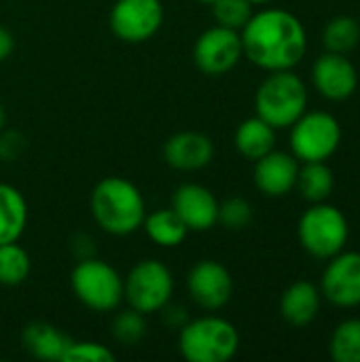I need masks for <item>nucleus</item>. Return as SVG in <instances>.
I'll return each instance as SVG.
<instances>
[{
  "label": "nucleus",
  "mask_w": 360,
  "mask_h": 362,
  "mask_svg": "<svg viewBox=\"0 0 360 362\" xmlns=\"http://www.w3.org/2000/svg\"><path fill=\"white\" fill-rule=\"evenodd\" d=\"M329 356L335 362H360V318H346L333 329Z\"/></svg>",
  "instance_id": "obj_24"
},
{
  "label": "nucleus",
  "mask_w": 360,
  "mask_h": 362,
  "mask_svg": "<svg viewBox=\"0 0 360 362\" xmlns=\"http://www.w3.org/2000/svg\"><path fill=\"white\" fill-rule=\"evenodd\" d=\"M117 356L108 346L98 341H70L62 362H115Z\"/></svg>",
  "instance_id": "obj_29"
},
{
  "label": "nucleus",
  "mask_w": 360,
  "mask_h": 362,
  "mask_svg": "<svg viewBox=\"0 0 360 362\" xmlns=\"http://www.w3.org/2000/svg\"><path fill=\"white\" fill-rule=\"evenodd\" d=\"M252 6H261V4H269V2H274V0H248Z\"/></svg>",
  "instance_id": "obj_34"
},
{
  "label": "nucleus",
  "mask_w": 360,
  "mask_h": 362,
  "mask_svg": "<svg viewBox=\"0 0 360 362\" xmlns=\"http://www.w3.org/2000/svg\"><path fill=\"white\" fill-rule=\"evenodd\" d=\"M142 229L146 238L161 248H176L189 235L187 225L172 208H159L151 214L146 212L142 221Z\"/></svg>",
  "instance_id": "obj_21"
},
{
  "label": "nucleus",
  "mask_w": 360,
  "mask_h": 362,
  "mask_svg": "<svg viewBox=\"0 0 360 362\" xmlns=\"http://www.w3.org/2000/svg\"><path fill=\"white\" fill-rule=\"evenodd\" d=\"M6 127V110H4V106L0 104V132Z\"/></svg>",
  "instance_id": "obj_33"
},
{
  "label": "nucleus",
  "mask_w": 360,
  "mask_h": 362,
  "mask_svg": "<svg viewBox=\"0 0 360 362\" xmlns=\"http://www.w3.org/2000/svg\"><path fill=\"white\" fill-rule=\"evenodd\" d=\"M91 216L95 225L117 238H125L142 229L146 216V202L142 191L123 176L102 178L89 197Z\"/></svg>",
  "instance_id": "obj_2"
},
{
  "label": "nucleus",
  "mask_w": 360,
  "mask_h": 362,
  "mask_svg": "<svg viewBox=\"0 0 360 362\" xmlns=\"http://www.w3.org/2000/svg\"><path fill=\"white\" fill-rule=\"evenodd\" d=\"M108 23L119 40L127 45L146 42L163 25V4L161 0H117Z\"/></svg>",
  "instance_id": "obj_9"
},
{
  "label": "nucleus",
  "mask_w": 360,
  "mask_h": 362,
  "mask_svg": "<svg viewBox=\"0 0 360 362\" xmlns=\"http://www.w3.org/2000/svg\"><path fill=\"white\" fill-rule=\"evenodd\" d=\"M359 23H360V13H359Z\"/></svg>",
  "instance_id": "obj_36"
},
{
  "label": "nucleus",
  "mask_w": 360,
  "mask_h": 362,
  "mask_svg": "<svg viewBox=\"0 0 360 362\" xmlns=\"http://www.w3.org/2000/svg\"><path fill=\"white\" fill-rule=\"evenodd\" d=\"M28 225V204L19 189L0 182V244L19 242Z\"/></svg>",
  "instance_id": "obj_20"
},
{
  "label": "nucleus",
  "mask_w": 360,
  "mask_h": 362,
  "mask_svg": "<svg viewBox=\"0 0 360 362\" xmlns=\"http://www.w3.org/2000/svg\"><path fill=\"white\" fill-rule=\"evenodd\" d=\"M161 314H163V322H166L170 329H180V327H185V322L189 320L187 310H185L182 305H178V303H172V301L161 310Z\"/></svg>",
  "instance_id": "obj_31"
},
{
  "label": "nucleus",
  "mask_w": 360,
  "mask_h": 362,
  "mask_svg": "<svg viewBox=\"0 0 360 362\" xmlns=\"http://www.w3.org/2000/svg\"><path fill=\"white\" fill-rule=\"evenodd\" d=\"M13 51H15V38L6 28L0 25V62L8 59Z\"/></svg>",
  "instance_id": "obj_32"
},
{
  "label": "nucleus",
  "mask_w": 360,
  "mask_h": 362,
  "mask_svg": "<svg viewBox=\"0 0 360 362\" xmlns=\"http://www.w3.org/2000/svg\"><path fill=\"white\" fill-rule=\"evenodd\" d=\"M187 291L191 301L199 310L219 312L233 297V278L223 263L214 259H204L189 269Z\"/></svg>",
  "instance_id": "obj_12"
},
{
  "label": "nucleus",
  "mask_w": 360,
  "mask_h": 362,
  "mask_svg": "<svg viewBox=\"0 0 360 362\" xmlns=\"http://www.w3.org/2000/svg\"><path fill=\"white\" fill-rule=\"evenodd\" d=\"M299 165L301 163L297 161L293 153H284L276 148L269 151L267 155L255 161L252 180H255L257 191L272 199L286 197L297 187Z\"/></svg>",
  "instance_id": "obj_15"
},
{
  "label": "nucleus",
  "mask_w": 360,
  "mask_h": 362,
  "mask_svg": "<svg viewBox=\"0 0 360 362\" xmlns=\"http://www.w3.org/2000/svg\"><path fill=\"white\" fill-rule=\"evenodd\" d=\"M32 272V261L25 248L17 242L0 244V284L2 286H19L28 280Z\"/></svg>",
  "instance_id": "obj_25"
},
{
  "label": "nucleus",
  "mask_w": 360,
  "mask_h": 362,
  "mask_svg": "<svg viewBox=\"0 0 360 362\" xmlns=\"http://www.w3.org/2000/svg\"><path fill=\"white\" fill-rule=\"evenodd\" d=\"M233 144L244 159L255 163L257 159L276 148V129L257 115L248 117L238 125L233 134Z\"/></svg>",
  "instance_id": "obj_19"
},
{
  "label": "nucleus",
  "mask_w": 360,
  "mask_h": 362,
  "mask_svg": "<svg viewBox=\"0 0 360 362\" xmlns=\"http://www.w3.org/2000/svg\"><path fill=\"white\" fill-rule=\"evenodd\" d=\"M146 316L127 308V310H121L115 320H112V339L119 344V346H125V348H134L138 346L144 335H146Z\"/></svg>",
  "instance_id": "obj_26"
},
{
  "label": "nucleus",
  "mask_w": 360,
  "mask_h": 362,
  "mask_svg": "<svg viewBox=\"0 0 360 362\" xmlns=\"http://www.w3.org/2000/svg\"><path fill=\"white\" fill-rule=\"evenodd\" d=\"M297 240L312 259L329 261L342 252L350 240L348 216L333 204H310V208L299 216Z\"/></svg>",
  "instance_id": "obj_5"
},
{
  "label": "nucleus",
  "mask_w": 360,
  "mask_h": 362,
  "mask_svg": "<svg viewBox=\"0 0 360 362\" xmlns=\"http://www.w3.org/2000/svg\"><path fill=\"white\" fill-rule=\"evenodd\" d=\"M310 93L308 85L295 70L269 72L255 93V115L269 123L276 132L289 129L306 110Z\"/></svg>",
  "instance_id": "obj_3"
},
{
  "label": "nucleus",
  "mask_w": 360,
  "mask_h": 362,
  "mask_svg": "<svg viewBox=\"0 0 360 362\" xmlns=\"http://www.w3.org/2000/svg\"><path fill=\"white\" fill-rule=\"evenodd\" d=\"M170 208L182 218L189 231L204 233L219 225V199L199 182H182L174 191Z\"/></svg>",
  "instance_id": "obj_14"
},
{
  "label": "nucleus",
  "mask_w": 360,
  "mask_h": 362,
  "mask_svg": "<svg viewBox=\"0 0 360 362\" xmlns=\"http://www.w3.org/2000/svg\"><path fill=\"white\" fill-rule=\"evenodd\" d=\"M323 295L320 288L310 280H297L280 297V316L295 329L310 327L320 312Z\"/></svg>",
  "instance_id": "obj_17"
},
{
  "label": "nucleus",
  "mask_w": 360,
  "mask_h": 362,
  "mask_svg": "<svg viewBox=\"0 0 360 362\" xmlns=\"http://www.w3.org/2000/svg\"><path fill=\"white\" fill-rule=\"evenodd\" d=\"M21 341H23V348L30 352V356L45 362H62L72 339L57 327L38 320V322L25 325L21 333Z\"/></svg>",
  "instance_id": "obj_18"
},
{
  "label": "nucleus",
  "mask_w": 360,
  "mask_h": 362,
  "mask_svg": "<svg viewBox=\"0 0 360 362\" xmlns=\"http://www.w3.org/2000/svg\"><path fill=\"white\" fill-rule=\"evenodd\" d=\"M320 295L335 308L352 310L360 305V252L342 250L329 259L320 276Z\"/></svg>",
  "instance_id": "obj_11"
},
{
  "label": "nucleus",
  "mask_w": 360,
  "mask_h": 362,
  "mask_svg": "<svg viewBox=\"0 0 360 362\" xmlns=\"http://www.w3.org/2000/svg\"><path fill=\"white\" fill-rule=\"evenodd\" d=\"M291 153L299 163L329 161L342 146L344 129L327 110H306L291 127Z\"/></svg>",
  "instance_id": "obj_7"
},
{
  "label": "nucleus",
  "mask_w": 360,
  "mask_h": 362,
  "mask_svg": "<svg viewBox=\"0 0 360 362\" xmlns=\"http://www.w3.org/2000/svg\"><path fill=\"white\" fill-rule=\"evenodd\" d=\"M240 350L238 327L216 314L189 318L178 329V352L189 362H227Z\"/></svg>",
  "instance_id": "obj_4"
},
{
  "label": "nucleus",
  "mask_w": 360,
  "mask_h": 362,
  "mask_svg": "<svg viewBox=\"0 0 360 362\" xmlns=\"http://www.w3.org/2000/svg\"><path fill=\"white\" fill-rule=\"evenodd\" d=\"M244 57L265 72L293 70L308 53L303 21L278 6H267L248 19L240 30Z\"/></svg>",
  "instance_id": "obj_1"
},
{
  "label": "nucleus",
  "mask_w": 360,
  "mask_h": 362,
  "mask_svg": "<svg viewBox=\"0 0 360 362\" xmlns=\"http://www.w3.org/2000/svg\"><path fill=\"white\" fill-rule=\"evenodd\" d=\"M74 297L91 312H115L123 303V276L106 261L87 257L79 259L70 274Z\"/></svg>",
  "instance_id": "obj_6"
},
{
  "label": "nucleus",
  "mask_w": 360,
  "mask_h": 362,
  "mask_svg": "<svg viewBox=\"0 0 360 362\" xmlns=\"http://www.w3.org/2000/svg\"><path fill=\"white\" fill-rule=\"evenodd\" d=\"M242 57L244 49L240 32L223 25L204 30L193 45V62L197 70L208 76H223L231 72Z\"/></svg>",
  "instance_id": "obj_10"
},
{
  "label": "nucleus",
  "mask_w": 360,
  "mask_h": 362,
  "mask_svg": "<svg viewBox=\"0 0 360 362\" xmlns=\"http://www.w3.org/2000/svg\"><path fill=\"white\" fill-rule=\"evenodd\" d=\"M174 295V274L157 259L138 261L123 278V301L127 308L151 316L161 312Z\"/></svg>",
  "instance_id": "obj_8"
},
{
  "label": "nucleus",
  "mask_w": 360,
  "mask_h": 362,
  "mask_svg": "<svg viewBox=\"0 0 360 362\" xmlns=\"http://www.w3.org/2000/svg\"><path fill=\"white\" fill-rule=\"evenodd\" d=\"M360 42L359 17L350 15H335L323 28V45L327 51L348 55Z\"/></svg>",
  "instance_id": "obj_23"
},
{
  "label": "nucleus",
  "mask_w": 360,
  "mask_h": 362,
  "mask_svg": "<svg viewBox=\"0 0 360 362\" xmlns=\"http://www.w3.org/2000/svg\"><path fill=\"white\" fill-rule=\"evenodd\" d=\"M255 218L252 206L244 197H227L225 202H219V225H223L229 231H242L246 229Z\"/></svg>",
  "instance_id": "obj_28"
},
{
  "label": "nucleus",
  "mask_w": 360,
  "mask_h": 362,
  "mask_svg": "<svg viewBox=\"0 0 360 362\" xmlns=\"http://www.w3.org/2000/svg\"><path fill=\"white\" fill-rule=\"evenodd\" d=\"M25 151V138L15 129L0 132V161H15Z\"/></svg>",
  "instance_id": "obj_30"
},
{
  "label": "nucleus",
  "mask_w": 360,
  "mask_h": 362,
  "mask_svg": "<svg viewBox=\"0 0 360 362\" xmlns=\"http://www.w3.org/2000/svg\"><path fill=\"white\" fill-rule=\"evenodd\" d=\"M197 2H202V4H208V6H210V4H212V2H216V0H197Z\"/></svg>",
  "instance_id": "obj_35"
},
{
  "label": "nucleus",
  "mask_w": 360,
  "mask_h": 362,
  "mask_svg": "<svg viewBox=\"0 0 360 362\" xmlns=\"http://www.w3.org/2000/svg\"><path fill=\"white\" fill-rule=\"evenodd\" d=\"M301 197L310 204L327 202L335 189V174L329 161H310L299 165L297 187Z\"/></svg>",
  "instance_id": "obj_22"
},
{
  "label": "nucleus",
  "mask_w": 360,
  "mask_h": 362,
  "mask_svg": "<svg viewBox=\"0 0 360 362\" xmlns=\"http://www.w3.org/2000/svg\"><path fill=\"white\" fill-rule=\"evenodd\" d=\"M210 6H212V17L216 25L238 30V32L248 23V19L255 13V6L248 0H216Z\"/></svg>",
  "instance_id": "obj_27"
},
{
  "label": "nucleus",
  "mask_w": 360,
  "mask_h": 362,
  "mask_svg": "<svg viewBox=\"0 0 360 362\" xmlns=\"http://www.w3.org/2000/svg\"><path fill=\"white\" fill-rule=\"evenodd\" d=\"M163 159L178 172H197L212 163L214 142L202 132H178L166 140Z\"/></svg>",
  "instance_id": "obj_16"
},
{
  "label": "nucleus",
  "mask_w": 360,
  "mask_h": 362,
  "mask_svg": "<svg viewBox=\"0 0 360 362\" xmlns=\"http://www.w3.org/2000/svg\"><path fill=\"white\" fill-rule=\"evenodd\" d=\"M312 85L329 102H346L359 89V70L344 53L325 51L312 66Z\"/></svg>",
  "instance_id": "obj_13"
}]
</instances>
